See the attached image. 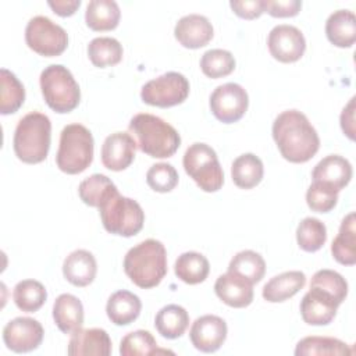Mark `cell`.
Masks as SVG:
<instances>
[{"mask_svg":"<svg viewBox=\"0 0 356 356\" xmlns=\"http://www.w3.org/2000/svg\"><path fill=\"white\" fill-rule=\"evenodd\" d=\"M53 318L61 332L74 334L83 324L82 302L71 293H61L54 300Z\"/></svg>","mask_w":356,"mask_h":356,"instance_id":"cell-22","label":"cell"},{"mask_svg":"<svg viewBox=\"0 0 356 356\" xmlns=\"http://www.w3.org/2000/svg\"><path fill=\"white\" fill-rule=\"evenodd\" d=\"M331 253L343 266L356 263V217L353 211L342 220L338 235L332 241Z\"/></svg>","mask_w":356,"mask_h":356,"instance_id":"cell-26","label":"cell"},{"mask_svg":"<svg viewBox=\"0 0 356 356\" xmlns=\"http://www.w3.org/2000/svg\"><path fill=\"white\" fill-rule=\"evenodd\" d=\"M228 271L246 278L252 284H257L266 274V261L257 252L241 250L231 259Z\"/></svg>","mask_w":356,"mask_h":356,"instance_id":"cell-35","label":"cell"},{"mask_svg":"<svg viewBox=\"0 0 356 356\" xmlns=\"http://www.w3.org/2000/svg\"><path fill=\"white\" fill-rule=\"evenodd\" d=\"M213 25L207 17L188 14L178 19L174 28L175 39L186 49H200L213 39Z\"/></svg>","mask_w":356,"mask_h":356,"instance_id":"cell-17","label":"cell"},{"mask_svg":"<svg viewBox=\"0 0 356 356\" xmlns=\"http://www.w3.org/2000/svg\"><path fill=\"white\" fill-rule=\"evenodd\" d=\"M325 35L337 47H352L356 42V17L349 10L334 11L325 22Z\"/></svg>","mask_w":356,"mask_h":356,"instance_id":"cell-25","label":"cell"},{"mask_svg":"<svg viewBox=\"0 0 356 356\" xmlns=\"http://www.w3.org/2000/svg\"><path fill=\"white\" fill-rule=\"evenodd\" d=\"M93 149L92 132L82 124H68L60 134L57 167L65 174H79L92 164Z\"/></svg>","mask_w":356,"mask_h":356,"instance_id":"cell-5","label":"cell"},{"mask_svg":"<svg viewBox=\"0 0 356 356\" xmlns=\"http://www.w3.org/2000/svg\"><path fill=\"white\" fill-rule=\"evenodd\" d=\"M142 310V302L138 295L129 291L114 292L106 305L107 317L115 325H128L134 323Z\"/></svg>","mask_w":356,"mask_h":356,"instance_id":"cell-23","label":"cell"},{"mask_svg":"<svg viewBox=\"0 0 356 356\" xmlns=\"http://www.w3.org/2000/svg\"><path fill=\"white\" fill-rule=\"evenodd\" d=\"M339 121H341V128L343 134L350 140H355V97H352L349 103L343 107Z\"/></svg>","mask_w":356,"mask_h":356,"instance_id":"cell-45","label":"cell"},{"mask_svg":"<svg viewBox=\"0 0 356 356\" xmlns=\"http://www.w3.org/2000/svg\"><path fill=\"white\" fill-rule=\"evenodd\" d=\"M175 275L185 284L196 285L203 282L210 271L209 260L199 252H185L178 256L174 266Z\"/></svg>","mask_w":356,"mask_h":356,"instance_id":"cell-30","label":"cell"},{"mask_svg":"<svg viewBox=\"0 0 356 356\" xmlns=\"http://www.w3.org/2000/svg\"><path fill=\"white\" fill-rule=\"evenodd\" d=\"M67 352L70 356H108L111 353V339L102 328H81L70 338Z\"/></svg>","mask_w":356,"mask_h":356,"instance_id":"cell-20","label":"cell"},{"mask_svg":"<svg viewBox=\"0 0 356 356\" xmlns=\"http://www.w3.org/2000/svg\"><path fill=\"white\" fill-rule=\"evenodd\" d=\"M227 323L214 314L197 317L191 327L189 338L192 345L204 353L218 350L227 338Z\"/></svg>","mask_w":356,"mask_h":356,"instance_id":"cell-14","label":"cell"},{"mask_svg":"<svg viewBox=\"0 0 356 356\" xmlns=\"http://www.w3.org/2000/svg\"><path fill=\"white\" fill-rule=\"evenodd\" d=\"M97 273L95 256L85 249L71 252L63 263V274L65 280L75 286H86L93 282Z\"/></svg>","mask_w":356,"mask_h":356,"instance_id":"cell-21","label":"cell"},{"mask_svg":"<svg viewBox=\"0 0 356 356\" xmlns=\"http://www.w3.org/2000/svg\"><path fill=\"white\" fill-rule=\"evenodd\" d=\"M43 327L32 317H15L3 328L6 346L17 353H26L39 348L43 341Z\"/></svg>","mask_w":356,"mask_h":356,"instance_id":"cell-12","label":"cell"},{"mask_svg":"<svg viewBox=\"0 0 356 356\" xmlns=\"http://www.w3.org/2000/svg\"><path fill=\"white\" fill-rule=\"evenodd\" d=\"M117 186L113 184V181L103 175V174H93L88 178H85L79 186H78V193L81 200L90 206V207H97L102 204V202L114 191Z\"/></svg>","mask_w":356,"mask_h":356,"instance_id":"cell-36","label":"cell"},{"mask_svg":"<svg viewBox=\"0 0 356 356\" xmlns=\"http://www.w3.org/2000/svg\"><path fill=\"white\" fill-rule=\"evenodd\" d=\"M267 44L270 54L281 63H295L306 50V40L300 29L288 24L274 26L268 33Z\"/></svg>","mask_w":356,"mask_h":356,"instance_id":"cell-13","label":"cell"},{"mask_svg":"<svg viewBox=\"0 0 356 356\" xmlns=\"http://www.w3.org/2000/svg\"><path fill=\"white\" fill-rule=\"evenodd\" d=\"M337 202H338V192L321 182L313 181L306 192L307 206L317 213L331 211L337 206Z\"/></svg>","mask_w":356,"mask_h":356,"instance_id":"cell-42","label":"cell"},{"mask_svg":"<svg viewBox=\"0 0 356 356\" xmlns=\"http://www.w3.org/2000/svg\"><path fill=\"white\" fill-rule=\"evenodd\" d=\"M185 172L204 192H217L224 184V172L214 149L206 143L191 145L184 154Z\"/></svg>","mask_w":356,"mask_h":356,"instance_id":"cell-8","label":"cell"},{"mask_svg":"<svg viewBox=\"0 0 356 356\" xmlns=\"http://www.w3.org/2000/svg\"><path fill=\"white\" fill-rule=\"evenodd\" d=\"M306 284V275L302 271H285L270 281L266 282L263 286V298L270 303L284 302L293 295H296Z\"/></svg>","mask_w":356,"mask_h":356,"instance_id":"cell-24","label":"cell"},{"mask_svg":"<svg viewBox=\"0 0 356 356\" xmlns=\"http://www.w3.org/2000/svg\"><path fill=\"white\" fill-rule=\"evenodd\" d=\"M310 286H316L320 288L325 292H328L330 295H332L337 302L341 305L346 295H348V282L337 271L334 270H328V268H323L314 273V275L312 277L310 281Z\"/></svg>","mask_w":356,"mask_h":356,"instance_id":"cell-40","label":"cell"},{"mask_svg":"<svg viewBox=\"0 0 356 356\" xmlns=\"http://www.w3.org/2000/svg\"><path fill=\"white\" fill-rule=\"evenodd\" d=\"M50 8L60 17L72 15L81 6V0H50L47 1Z\"/></svg>","mask_w":356,"mask_h":356,"instance_id":"cell-46","label":"cell"},{"mask_svg":"<svg viewBox=\"0 0 356 356\" xmlns=\"http://www.w3.org/2000/svg\"><path fill=\"white\" fill-rule=\"evenodd\" d=\"M178 172L168 163L153 164L146 172L147 185L160 193L171 192L178 185Z\"/></svg>","mask_w":356,"mask_h":356,"instance_id":"cell-41","label":"cell"},{"mask_svg":"<svg viewBox=\"0 0 356 356\" xmlns=\"http://www.w3.org/2000/svg\"><path fill=\"white\" fill-rule=\"evenodd\" d=\"M248 106V92L235 82L222 83L210 95V110L213 115L224 124L239 121L245 115Z\"/></svg>","mask_w":356,"mask_h":356,"instance_id":"cell-11","label":"cell"},{"mask_svg":"<svg viewBox=\"0 0 356 356\" xmlns=\"http://www.w3.org/2000/svg\"><path fill=\"white\" fill-rule=\"evenodd\" d=\"M100 218L106 231L120 236L136 235L145 222V211L140 204L120 195L118 189H114L99 206Z\"/></svg>","mask_w":356,"mask_h":356,"instance_id":"cell-6","label":"cell"},{"mask_svg":"<svg viewBox=\"0 0 356 356\" xmlns=\"http://www.w3.org/2000/svg\"><path fill=\"white\" fill-rule=\"evenodd\" d=\"M128 129L140 152L154 159L171 157L181 145L177 129L163 118L139 113L129 121Z\"/></svg>","mask_w":356,"mask_h":356,"instance_id":"cell-2","label":"cell"},{"mask_svg":"<svg viewBox=\"0 0 356 356\" xmlns=\"http://www.w3.org/2000/svg\"><path fill=\"white\" fill-rule=\"evenodd\" d=\"M13 299L19 310L33 313L44 305L47 299V292L39 281L22 280L14 286Z\"/></svg>","mask_w":356,"mask_h":356,"instance_id":"cell-34","label":"cell"},{"mask_svg":"<svg viewBox=\"0 0 356 356\" xmlns=\"http://www.w3.org/2000/svg\"><path fill=\"white\" fill-rule=\"evenodd\" d=\"M229 7L238 17L254 19L264 13V0H232Z\"/></svg>","mask_w":356,"mask_h":356,"instance_id":"cell-44","label":"cell"},{"mask_svg":"<svg viewBox=\"0 0 356 356\" xmlns=\"http://www.w3.org/2000/svg\"><path fill=\"white\" fill-rule=\"evenodd\" d=\"M136 142L128 132H114L108 135L102 146V163L111 171L128 168L135 159Z\"/></svg>","mask_w":356,"mask_h":356,"instance_id":"cell-16","label":"cell"},{"mask_svg":"<svg viewBox=\"0 0 356 356\" xmlns=\"http://www.w3.org/2000/svg\"><path fill=\"white\" fill-rule=\"evenodd\" d=\"M353 350L341 339L331 337H306L296 345V356L321 355H352Z\"/></svg>","mask_w":356,"mask_h":356,"instance_id":"cell-33","label":"cell"},{"mask_svg":"<svg viewBox=\"0 0 356 356\" xmlns=\"http://www.w3.org/2000/svg\"><path fill=\"white\" fill-rule=\"evenodd\" d=\"M296 241L302 250L317 252L327 241V228L324 222L314 217L303 218L296 228Z\"/></svg>","mask_w":356,"mask_h":356,"instance_id":"cell-37","label":"cell"},{"mask_svg":"<svg viewBox=\"0 0 356 356\" xmlns=\"http://www.w3.org/2000/svg\"><path fill=\"white\" fill-rule=\"evenodd\" d=\"M214 291L220 300L231 307L241 309L253 302V284L232 271H227L216 280Z\"/></svg>","mask_w":356,"mask_h":356,"instance_id":"cell-18","label":"cell"},{"mask_svg":"<svg viewBox=\"0 0 356 356\" xmlns=\"http://www.w3.org/2000/svg\"><path fill=\"white\" fill-rule=\"evenodd\" d=\"M122 54L124 50L121 43L110 36L95 38L88 44L89 60L99 68L118 64L122 60Z\"/></svg>","mask_w":356,"mask_h":356,"instance_id":"cell-31","label":"cell"},{"mask_svg":"<svg viewBox=\"0 0 356 356\" xmlns=\"http://www.w3.org/2000/svg\"><path fill=\"white\" fill-rule=\"evenodd\" d=\"M189 325V314L179 305H167L161 307L154 318V327L159 334L167 339L179 338Z\"/></svg>","mask_w":356,"mask_h":356,"instance_id":"cell-29","label":"cell"},{"mask_svg":"<svg viewBox=\"0 0 356 356\" xmlns=\"http://www.w3.org/2000/svg\"><path fill=\"white\" fill-rule=\"evenodd\" d=\"M121 11L114 0H90L86 6L85 21L93 31H111L120 22Z\"/></svg>","mask_w":356,"mask_h":356,"instance_id":"cell-28","label":"cell"},{"mask_svg":"<svg viewBox=\"0 0 356 356\" xmlns=\"http://www.w3.org/2000/svg\"><path fill=\"white\" fill-rule=\"evenodd\" d=\"M25 42L31 50L44 57H56L68 46V35L63 26L44 15L31 18L25 28Z\"/></svg>","mask_w":356,"mask_h":356,"instance_id":"cell-9","label":"cell"},{"mask_svg":"<svg viewBox=\"0 0 356 356\" xmlns=\"http://www.w3.org/2000/svg\"><path fill=\"white\" fill-rule=\"evenodd\" d=\"M124 271L139 288L157 286L167 274V250L157 239H146L131 248L124 257Z\"/></svg>","mask_w":356,"mask_h":356,"instance_id":"cell-3","label":"cell"},{"mask_svg":"<svg viewBox=\"0 0 356 356\" xmlns=\"http://www.w3.org/2000/svg\"><path fill=\"white\" fill-rule=\"evenodd\" d=\"M39 81L46 104L56 113H70L79 104L81 89L67 67L51 64L42 71Z\"/></svg>","mask_w":356,"mask_h":356,"instance_id":"cell-7","label":"cell"},{"mask_svg":"<svg viewBox=\"0 0 356 356\" xmlns=\"http://www.w3.org/2000/svg\"><path fill=\"white\" fill-rule=\"evenodd\" d=\"M300 8V0H264V11H267L271 17H295Z\"/></svg>","mask_w":356,"mask_h":356,"instance_id":"cell-43","label":"cell"},{"mask_svg":"<svg viewBox=\"0 0 356 356\" xmlns=\"http://www.w3.org/2000/svg\"><path fill=\"white\" fill-rule=\"evenodd\" d=\"M273 138L281 156L291 163L309 161L320 147V138L299 110H286L273 122Z\"/></svg>","mask_w":356,"mask_h":356,"instance_id":"cell-1","label":"cell"},{"mask_svg":"<svg viewBox=\"0 0 356 356\" xmlns=\"http://www.w3.org/2000/svg\"><path fill=\"white\" fill-rule=\"evenodd\" d=\"M352 174L353 171L349 160L339 154H330L314 165L312 178L314 182H321L339 192L350 182Z\"/></svg>","mask_w":356,"mask_h":356,"instance_id":"cell-19","label":"cell"},{"mask_svg":"<svg viewBox=\"0 0 356 356\" xmlns=\"http://www.w3.org/2000/svg\"><path fill=\"white\" fill-rule=\"evenodd\" d=\"M50 118L39 111L28 113L17 124L13 138L14 153L22 163H42L47 157L50 149Z\"/></svg>","mask_w":356,"mask_h":356,"instance_id":"cell-4","label":"cell"},{"mask_svg":"<svg viewBox=\"0 0 356 356\" xmlns=\"http://www.w3.org/2000/svg\"><path fill=\"white\" fill-rule=\"evenodd\" d=\"M338 306L339 303L332 295L310 286L300 300V316L309 325H327L334 320Z\"/></svg>","mask_w":356,"mask_h":356,"instance_id":"cell-15","label":"cell"},{"mask_svg":"<svg viewBox=\"0 0 356 356\" xmlns=\"http://www.w3.org/2000/svg\"><path fill=\"white\" fill-rule=\"evenodd\" d=\"M200 68L209 78H222L235 70V58L228 50L211 49L202 56Z\"/></svg>","mask_w":356,"mask_h":356,"instance_id":"cell-38","label":"cell"},{"mask_svg":"<svg viewBox=\"0 0 356 356\" xmlns=\"http://www.w3.org/2000/svg\"><path fill=\"white\" fill-rule=\"evenodd\" d=\"M0 113L7 115L18 111L25 100L24 85L7 68L0 70Z\"/></svg>","mask_w":356,"mask_h":356,"instance_id":"cell-32","label":"cell"},{"mask_svg":"<svg viewBox=\"0 0 356 356\" xmlns=\"http://www.w3.org/2000/svg\"><path fill=\"white\" fill-rule=\"evenodd\" d=\"M122 356H143L159 353L154 337L146 330H136L127 334L120 343Z\"/></svg>","mask_w":356,"mask_h":356,"instance_id":"cell-39","label":"cell"},{"mask_svg":"<svg viewBox=\"0 0 356 356\" xmlns=\"http://www.w3.org/2000/svg\"><path fill=\"white\" fill-rule=\"evenodd\" d=\"M189 95L188 79L175 71L165 72L146 82L140 90L143 103L156 107H172L186 100Z\"/></svg>","mask_w":356,"mask_h":356,"instance_id":"cell-10","label":"cell"},{"mask_svg":"<svg viewBox=\"0 0 356 356\" xmlns=\"http://www.w3.org/2000/svg\"><path fill=\"white\" fill-rule=\"evenodd\" d=\"M264 167L261 160L253 153L238 156L231 165V177L234 184L241 189H252L263 179Z\"/></svg>","mask_w":356,"mask_h":356,"instance_id":"cell-27","label":"cell"}]
</instances>
